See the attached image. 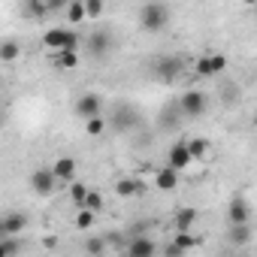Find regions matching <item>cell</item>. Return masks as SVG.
<instances>
[{
    "instance_id": "1",
    "label": "cell",
    "mask_w": 257,
    "mask_h": 257,
    "mask_svg": "<svg viewBox=\"0 0 257 257\" xmlns=\"http://www.w3.org/2000/svg\"><path fill=\"white\" fill-rule=\"evenodd\" d=\"M170 16H173V10L167 4H146V7H140V25L149 34H161L170 25Z\"/></svg>"
},
{
    "instance_id": "2",
    "label": "cell",
    "mask_w": 257,
    "mask_h": 257,
    "mask_svg": "<svg viewBox=\"0 0 257 257\" xmlns=\"http://www.w3.org/2000/svg\"><path fill=\"white\" fill-rule=\"evenodd\" d=\"M206 106H209V97L203 94V91H185L182 94V100H179V115H185V118H197V115H203L206 112Z\"/></svg>"
},
{
    "instance_id": "3",
    "label": "cell",
    "mask_w": 257,
    "mask_h": 257,
    "mask_svg": "<svg viewBox=\"0 0 257 257\" xmlns=\"http://www.w3.org/2000/svg\"><path fill=\"white\" fill-rule=\"evenodd\" d=\"M85 46H88V55L91 58H106V55L115 52V37L109 31H94Z\"/></svg>"
},
{
    "instance_id": "4",
    "label": "cell",
    "mask_w": 257,
    "mask_h": 257,
    "mask_svg": "<svg viewBox=\"0 0 257 257\" xmlns=\"http://www.w3.org/2000/svg\"><path fill=\"white\" fill-rule=\"evenodd\" d=\"M31 188H34V194H40V197H52L55 188H58V179L52 176L49 167H40V170L31 173Z\"/></svg>"
},
{
    "instance_id": "5",
    "label": "cell",
    "mask_w": 257,
    "mask_h": 257,
    "mask_svg": "<svg viewBox=\"0 0 257 257\" xmlns=\"http://www.w3.org/2000/svg\"><path fill=\"white\" fill-rule=\"evenodd\" d=\"M182 73H185V61L176 58V55H167V58H161V61L155 64V76L164 79V82H173V79H179Z\"/></svg>"
},
{
    "instance_id": "6",
    "label": "cell",
    "mask_w": 257,
    "mask_h": 257,
    "mask_svg": "<svg viewBox=\"0 0 257 257\" xmlns=\"http://www.w3.org/2000/svg\"><path fill=\"white\" fill-rule=\"evenodd\" d=\"M224 70H227V58H224V55H203V58L197 61V67H194V73H197L200 79L218 76V73H224Z\"/></svg>"
},
{
    "instance_id": "7",
    "label": "cell",
    "mask_w": 257,
    "mask_h": 257,
    "mask_svg": "<svg viewBox=\"0 0 257 257\" xmlns=\"http://www.w3.org/2000/svg\"><path fill=\"white\" fill-rule=\"evenodd\" d=\"M76 115L82 118V121H88V118H97L100 115V109H103V100H100V94H82V97H76Z\"/></svg>"
},
{
    "instance_id": "8",
    "label": "cell",
    "mask_w": 257,
    "mask_h": 257,
    "mask_svg": "<svg viewBox=\"0 0 257 257\" xmlns=\"http://www.w3.org/2000/svg\"><path fill=\"white\" fill-rule=\"evenodd\" d=\"M191 164H194V161H191V155H188L185 140L173 143V146H170V152H167V167H170L173 173H182V170H188Z\"/></svg>"
},
{
    "instance_id": "9",
    "label": "cell",
    "mask_w": 257,
    "mask_h": 257,
    "mask_svg": "<svg viewBox=\"0 0 257 257\" xmlns=\"http://www.w3.org/2000/svg\"><path fill=\"white\" fill-rule=\"evenodd\" d=\"M227 221H230V227L251 224V206H248V200L233 197V200H230V206H227Z\"/></svg>"
},
{
    "instance_id": "10",
    "label": "cell",
    "mask_w": 257,
    "mask_h": 257,
    "mask_svg": "<svg viewBox=\"0 0 257 257\" xmlns=\"http://www.w3.org/2000/svg\"><path fill=\"white\" fill-rule=\"evenodd\" d=\"M155 254H158V245L149 236H134L124 245V257H155Z\"/></svg>"
},
{
    "instance_id": "11",
    "label": "cell",
    "mask_w": 257,
    "mask_h": 257,
    "mask_svg": "<svg viewBox=\"0 0 257 257\" xmlns=\"http://www.w3.org/2000/svg\"><path fill=\"white\" fill-rule=\"evenodd\" d=\"M49 170H52V176H55L58 182H67V185H70V182L76 179V161H73V158H58Z\"/></svg>"
},
{
    "instance_id": "12",
    "label": "cell",
    "mask_w": 257,
    "mask_h": 257,
    "mask_svg": "<svg viewBox=\"0 0 257 257\" xmlns=\"http://www.w3.org/2000/svg\"><path fill=\"white\" fill-rule=\"evenodd\" d=\"M115 194H118L121 200L143 197V194H146V185H143L140 179H121V182H115Z\"/></svg>"
},
{
    "instance_id": "13",
    "label": "cell",
    "mask_w": 257,
    "mask_h": 257,
    "mask_svg": "<svg viewBox=\"0 0 257 257\" xmlns=\"http://www.w3.org/2000/svg\"><path fill=\"white\" fill-rule=\"evenodd\" d=\"M0 218H4V230H7V236H13V239H19L22 230L28 227V218H25L22 212H10V215H0Z\"/></svg>"
},
{
    "instance_id": "14",
    "label": "cell",
    "mask_w": 257,
    "mask_h": 257,
    "mask_svg": "<svg viewBox=\"0 0 257 257\" xmlns=\"http://www.w3.org/2000/svg\"><path fill=\"white\" fill-rule=\"evenodd\" d=\"M194 221H197V209H194V206L179 209V212H176V233H191Z\"/></svg>"
},
{
    "instance_id": "15",
    "label": "cell",
    "mask_w": 257,
    "mask_h": 257,
    "mask_svg": "<svg viewBox=\"0 0 257 257\" xmlns=\"http://www.w3.org/2000/svg\"><path fill=\"white\" fill-rule=\"evenodd\" d=\"M251 236H254L251 224H242V227H230V233H227V239H230V245H233V248H242V245H248V242H251Z\"/></svg>"
},
{
    "instance_id": "16",
    "label": "cell",
    "mask_w": 257,
    "mask_h": 257,
    "mask_svg": "<svg viewBox=\"0 0 257 257\" xmlns=\"http://www.w3.org/2000/svg\"><path fill=\"white\" fill-rule=\"evenodd\" d=\"M155 185H158L161 191H173V188L179 185V173H173L170 167H164V170H158V176H155Z\"/></svg>"
},
{
    "instance_id": "17",
    "label": "cell",
    "mask_w": 257,
    "mask_h": 257,
    "mask_svg": "<svg viewBox=\"0 0 257 257\" xmlns=\"http://www.w3.org/2000/svg\"><path fill=\"white\" fill-rule=\"evenodd\" d=\"M64 34H67V28H64V25H61V28H49V31L43 34V43H46L49 49L61 52V46H64Z\"/></svg>"
},
{
    "instance_id": "18",
    "label": "cell",
    "mask_w": 257,
    "mask_h": 257,
    "mask_svg": "<svg viewBox=\"0 0 257 257\" xmlns=\"http://www.w3.org/2000/svg\"><path fill=\"white\" fill-rule=\"evenodd\" d=\"M185 146H188V155H191V161H203V158L209 155V140H203V137H197V140H188Z\"/></svg>"
},
{
    "instance_id": "19",
    "label": "cell",
    "mask_w": 257,
    "mask_h": 257,
    "mask_svg": "<svg viewBox=\"0 0 257 257\" xmlns=\"http://www.w3.org/2000/svg\"><path fill=\"white\" fill-rule=\"evenodd\" d=\"M112 121H115V127H118V131H127V127H134V124L140 121V115H137L134 109H118Z\"/></svg>"
},
{
    "instance_id": "20",
    "label": "cell",
    "mask_w": 257,
    "mask_h": 257,
    "mask_svg": "<svg viewBox=\"0 0 257 257\" xmlns=\"http://www.w3.org/2000/svg\"><path fill=\"white\" fill-rule=\"evenodd\" d=\"M19 55H22V46H19V40H4L0 43V61H19Z\"/></svg>"
},
{
    "instance_id": "21",
    "label": "cell",
    "mask_w": 257,
    "mask_h": 257,
    "mask_svg": "<svg viewBox=\"0 0 257 257\" xmlns=\"http://www.w3.org/2000/svg\"><path fill=\"white\" fill-rule=\"evenodd\" d=\"M64 13H67V25H79L85 19V4L82 0H70V4L64 7Z\"/></svg>"
},
{
    "instance_id": "22",
    "label": "cell",
    "mask_w": 257,
    "mask_h": 257,
    "mask_svg": "<svg viewBox=\"0 0 257 257\" xmlns=\"http://www.w3.org/2000/svg\"><path fill=\"white\" fill-rule=\"evenodd\" d=\"M22 13L31 16V19H43V16H49V4H40V0H25Z\"/></svg>"
},
{
    "instance_id": "23",
    "label": "cell",
    "mask_w": 257,
    "mask_h": 257,
    "mask_svg": "<svg viewBox=\"0 0 257 257\" xmlns=\"http://www.w3.org/2000/svg\"><path fill=\"white\" fill-rule=\"evenodd\" d=\"M79 46H82V37L73 31V28H67V34H64V46H61V52H79Z\"/></svg>"
},
{
    "instance_id": "24",
    "label": "cell",
    "mask_w": 257,
    "mask_h": 257,
    "mask_svg": "<svg viewBox=\"0 0 257 257\" xmlns=\"http://www.w3.org/2000/svg\"><path fill=\"white\" fill-rule=\"evenodd\" d=\"M103 251H106V239H103V236H91V239L85 242V254H88V257H100Z\"/></svg>"
},
{
    "instance_id": "25",
    "label": "cell",
    "mask_w": 257,
    "mask_h": 257,
    "mask_svg": "<svg viewBox=\"0 0 257 257\" xmlns=\"http://www.w3.org/2000/svg\"><path fill=\"white\" fill-rule=\"evenodd\" d=\"M19 251H22V242L19 239H13V236L0 239V257H16Z\"/></svg>"
},
{
    "instance_id": "26",
    "label": "cell",
    "mask_w": 257,
    "mask_h": 257,
    "mask_svg": "<svg viewBox=\"0 0 257 257\" xmlns=\"http://www.w3.org/2000/svg\"><path fill=\"white\" fill-rule=\"evenodd\" d=\"M55 64L61 70H73L79 64V55H73V52H55Z\"/></svg>"
},
{
    "instance_id": "27",
    "label": "cell",
    "mask_w": 257,
    "mask_h": 257,
    "mask_svg": "<svg viewBox=\"0 0 257 257\" xmlns=\"http://www.w3.org/2000/svg\"><path fill=\"white\" fill-rule=\"evenodd\" d=\"M82 209H88V212H100L103 209V194L100 191H88V197H85V203H82Z\"/></svg>"
},
{
    "instance_id": "28",
    "label": "cell",
    "mask_w": 257,
    "mask_h": 257,
    "mask_svg": "<svg viewBox=\"0 0 257 257\" xmlns=\"http://www.w3.org/2000/svg\"><path fill=\"white\" fill-rule=\"evenodd\" d=\"M173 245H176L179 251H191V248L197 245V236H194V233H176V236H173Z\"/></svg>"
},
{
    "instance_id": "29",
    "label": "cell",
    "mask_w": 257,
    "mask_h": 257,
    "mask_svg": "<svg viewBox=\"0 0 257 257\" xmlns=\"http://www.w3.org/2000/svg\"><path fill=\"white\" fill-rule=\"evenodd\" d=\"M103 131H106L103 115H97V118H88V121H85V134H88V137H100Z\"/></svg>"
},
{
    "instance_id": "30",
    "label": "cell",
    "mask_w": 257,
    "mask_h": 257,
    "mask_svg": "<svg viewBox=\"0 0 257 257\" xmlns=\"http://www.w3.org/2000/svg\"><path fill=\"white\" fill-rule=\"evenodd\" d=\"M70 197H73V203L82 209V203H85V197H88V185H82V182H70Z\"/></svg>"
},
{
    "instance_id": "31",
    "label": "cell",
    "mask_w": 257,
    "mask_h": 257,
    "mask_svg": "<svg viewBox=\"0 0 257 257\" xmlns=\"http://www.w3.org/2000/svg\"><path fill=\"white\" fill-rule=\"evenodd\" d=\"M82 4H85V19H100L103 16V0H82Z\"/></svg>"
},
{
    "instance_id": "32",
    "label": "cell",
    "mask_w": 257,
    "mask_h": 257,
    "mask_svg": "<svg viewBox=\"0 0 257 257\" xmlns=\"http://www.w3.org/2000/svg\"><path fill=\"white\" fill-rule=\"evenodd\" d=\"M94 221H97V218H94V212H88V209H79V215H76V227H79V230H88Z\"/></svg>"
},
{
    "instance_id": "33",
    "label": "cell",
    "mask_w": 257,
    "mask_h": 257,
    "mask_svg": "<svg viewBox=\"0 0 257 257\" xmlns=\"http://www.w3.org/2000/svg\"><path fill=\"white\" fill-rule=\"evenodd\" d=\"M224 94H227V97H224L227 103H236V100H239V85H227Z\"/></svg>"
},
{
    "instance_id": "34",
    "label": "cell",
    "mask_w": 257,
    "mask_h": 257,
    "mask_svg": "<svg viewBox=\"0 0 257 257\" xmlns=\"http://www.w3.org/2000/svg\"><path fill=\"white\" fill-rule=\"evenodd\" d=\"M164 257H185V251H179L173 242H167V248H164Z\"/></svg>"
},
{
    "instance_id": "35",
    "label": "cell",
    "mask_w": 257,
    "mask_h": 257,
    "mask_svg": "<svg viewBox=\"0 0 257 257\" xmlns=\"http://www.w3.org/2000/svg\"><path fill=\"white\" fill-rule=\"evenodd\" d=\"M0 239H7V230H4V218H0Z\"/></svg>"
},
{
    "instance_id": "36",
    "label": "cell",
    "mask_w": 257,
    "mask_h": 257,
    "mask_svg": "<svg viewBox=\"0 0 257 257\" xmlns=\"http://www.w3.org/2000/svg\"><path fill=\"white\" fill-rule=\"evenodd\" d=\"M233 257H242V254H233Z\"/></svg>"
}]
</instances>
